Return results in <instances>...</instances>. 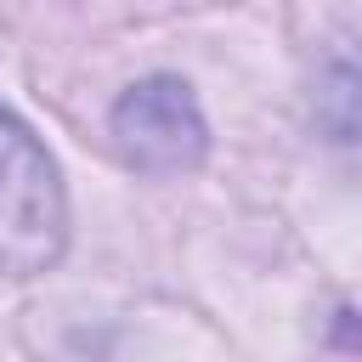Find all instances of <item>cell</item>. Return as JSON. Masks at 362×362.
Returning <instances> with one entry per match:
<instances>
[{
  "mask_svg": "<svg viewBox=\"0 0 362 362\" xmlns=\"http://www.w3.org/2000/svg\"><path fill=\"white\" fill-rule=\"evenodd\" d=\"M68 243V198L51 153L23 119L0 107V277H34L57 266Z\"/></svg>",
  "mask_w": 362,
  "mask_h": 362,
  "instance_id": "6da1fadb",
  "label": "cell"
},
{
  "mask_svg": "<svg viewBox=\"0 0 362 362\" xmlns=\"http://www.w3.org/2000/svg\"><path fill=\"white\" fill-rule=\"evenodd\" d=\"M113 147L130 170L158 175V181L198 170L209 153V124L198 113V96L187 90V79L153 74V79L130 85L113 102Z\"/></svg>",
  "mask_w": 362,
  "mask_h": 362,
  "instance_id": "7a4b0ae2",
  "label": "cell"
}]
</instances>
